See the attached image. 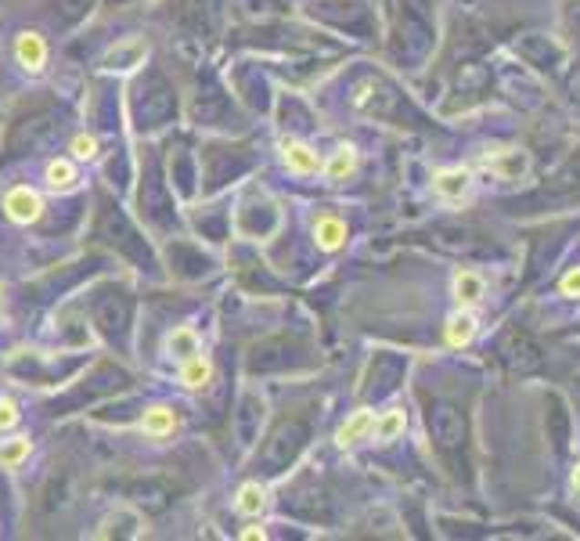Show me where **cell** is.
Listing matches in <instances>:
<instances>
[{
  "instance_id": "cell-1",
  "label": "cell",
  "mask_w": 580,
  "mask_h": 541,
  "mask_svg": "<svg viewBox=\"0 0 580 541\" xmlns=\"http://www.w3.org/2000/svg\"><path fill=\"white\" fill-rule=\"evenodd\" d=\"M94 238L98 242H105V245H112L116 253H123V256H130L141 271H159V260H155V253H151V245L145 242V234L134 228V221L101 192L98 195V217H94Z\"/></svg>"
},
{
  "instance_id": "cell-2",
  "label": "cell",
  "mask_w": 580,
  "mask_h": 541,
  "mask_svg": "<svg viewBox=\"0 0 580 541\" xmlns=\"http://www.w3.org/2000/svg\"><path fill=\"white\" fill-rule=\"evenodd\" d=\"M62 127H66V123H62L58 105H55V101H36L33 109H26V112L11 123V134H7V145H4V159L44 152L47 145L58 141Z\"/></svg>"
},
{
  "instance_id": "cell-3",
  "label": "cell",
  "mask_w": 580,
  "mask_h": 541,
  "mask_svg": "<svg viewBox=\"0 0 580 541\" xmlns=\"http://www.w3.org/2000/svg\"><path fill=\"white\" fill-rule=\"evenodd\" d=\"M90 317L98 332L123 354L130 343V325H134V297L123 286H101L90 293Z\"/></svg>"
},
{
  "instance_id": "cell-4",
  "label": "cell",
  "mask_w": 580,
  "mask_h": 541,
  "mask_svg": "<svg viewBox=\"0 0 580 541\" xmlns=\"http://www.w3.org/2000/svg\"><path fill=\"white\" fill-rule=\"evenodd\" d=\"M130 112H134L138 130H155L177 116V94L159 69H148L145 77L138 79V87L130 94Z\"/></svg>"
},
{
  "instance_id": "cell-5",
  "label": "cell",
  "mask_w": 580,
  "mask_h": 541,
  "mask_svg": "<svg viewBox=\"0 0 580 541\" xmlns=\"http://www.w3.org/2000/svg\"><path fill=\"white\" fill-rule=\"evenodd\" d=\"M306 437H310L306 419L285 415V419L271 430V437L264 441V448H260V455H256V473H260V476H278V473H285V469L295 463V455L303 452Z\"/></svg>"
},
{
  "instance_id": "cell-6",
  "label": "cell",
  "mask_w": 580,
  "mask_h": 541,
  "mask_svg": "<svg viewBox=\"0 0 580 541\" xmlns=\"http://www.w3.org/2000/svg\"><path fill=\"white\" fill-rule=\"evenodd\" d=\"M159 149H145L141 159V192H138V206L155 228H173L177 224V210H173V192L162 177V162H159Z\"/></svg>"
},
{
  "instance_id": "cell-7",
  "label": "cell",
  "mask_w": 580,
  "mask_h": 541,
  "mask_svg": "<svg viewBox=\"0 0 580 541\" xmlns=\"http://www.w3.org/2000/svg\"><path fill=\"white\" fill-rule=\"evenodd\" d=\"M127 387H130V372L119 369L116 361H105V365H98L83 383H76L69 393H62V397L51 404V411L58 415V411H69V408H83V404H90V401L112 397V393H119V390H127Z\"/></svg>"
},
{
  "instance_id": "cell-8",
  "label": "cell",
  "mask_w": 580,
  "mask_h": 541,
  "mask_svg": "<svg viewBox=\"0 0 580 541\" xmlns=\"http://www.w3.org/2000/svg\"><path fill=\"white\" fill-rule=\"evenodd\" d=\"M253 152L245 145H206L202 149V170H206V192H217L223 184L238 181L253 170Z\"/></svg>"
},
{
  "instance_id": "cell-9",
  "label": "cell",
  "mask_w": 580,
  "mask_h": 541,
  "mask_svg": "<svg viewBox=\"0 0 580 541\" xmlns=\"http://www.w3.org/2000/svg\"><path fill=\"white\" fill-rule=\"evenodd\" d=\"M192 116H195V123H202V127H234V123H238L234 101H231V94L220 87V79L213 77V73H202V77H199V94H195Z\"/></svg>"
},
{
  "instance_id": "cell-10",
  "label": "cell",
  "mask_w": 580,
  "mask_h": 541,
  "mask_svg": "<svg viewBox=\"0 0 580 541\" xmlns=\"http://www.w3.org/2000/svg\"><path fill=\"white\" fill-rule=\"evenodd\" d=\"M295 354H303V350L295 347V339H289V336L264 339V343H256L249 350V372L253 376H260V372H289V369L299 365Z\"/></svg>"
},
{
  "instance_id": "cell-11",
  "label": "cell",
  "mask_w": 580,
  "mask_h": 541,
  "mask_svg": "<svg viewBox=\"0 0 580 541\" xmlns=\"http://www.w3.org/2000/svg\"><path fill=\"white\" fill-rule=\"evenodd\" d=\"M170 15L192 33H210L217 26L220 0H170Z\"/></svg>"
},
{
  "instance_id": "cell-12",
  "label": "cell",
  "mask_w": 580,
  "mask_h": 541,
  "mask_svg": "<svg viewBox=\"0 0 580 541\" xmlns=\"http://www.w3.org/2000/svg\"><path fill=\"white\" fill-rule=\"evenodd\" d=\"M278 224H282V213H278V206L267 203V199H253V203H245L242 213H238V228L249 234V238H271V234L278 232Z\"/></svg>"
},
{
  "instance_id": "cell-13",
  "label": "cell",
  "mask_w": 580,
  "mask_h": 541,
  "mask_svg": "<svg viewBox=\"0 0 580 541\" xmlns=\"http://www.w3.org/2000/svg\"><path fill=\"white\" fill-rule=\"evenodd\" d=\"M166 256H170V271H173L177 278H202V275H210V267H213V260H210L202 249H195L192 242H170Z\"/></svg>"
},
{
  "instance_id": "cell-14",
  "label": "cell",
  "mask_w": 580,
  "mask_h": 541,
  "mask_svg": "<svg viewBox=\"0 0 580 541\" xmlns=\"http://www.w3.org/2000/svg\"><path fill=\"white\" fill-rule=\"evenodd\" d=\"M260 422H264V404L256 393H245L238 401V411H234V433H238V444L249 448L260 433Z\"/></svg>"
},
{
  "instance_id": "cell-15",
  "label": "cell",
  "mask_w": 580,
  "mask_h": 541,
  "mask_svg": "<svg viewBox=\"0 0 580 541\" xmlns=\"http://www.w3.org/2000/svg\"><path fill=\"white\" fill-rule=\"evenodd\" d=\"M90 267L87 264H69V271L58 278V275H51V278H44V282H36L33 286V300H51V297H58L66 286H73V282H79L83 275H87Z\"/></svg>"
},
{
  "instance_id": "cell-16",
  "label": "cell",
  "mask_w": 580,
  "mask_h": 541,
  "mask_svg": "<svg viewBox=\"0 0 580 541\" xmlns=\"http://www.w3.org/2000/svg\"><path fill=\"white\" fill-rule=\"evenodd\" d=\"M487 166L498 173V177H505V181H512V177H523L526 170H530V159H526V152H515V149H508V152L502 155H487Z\"/></svg>"
},
{
  "instance_id": "cell-17",
  "label": "cell",
  "mask_w": 580,
  "mask_h": 541,
  "mask_svg": "<svg viewBox=\"0 0 580 541\" xmlns=\"http://www.w3.org/2000/svg\"><path fill=\"white\" fill-rule=\"evenodd\" d=\"M4 210H7L15 221H33L36 210H40V199H36L29 188H15V192L7 195V203H4Z\"/></svg>"
},
{
  "instance_id": "cell-18",
  "label": "cell",
  "mask_w": 580,
  "mask_h": 541,
  "mask_svg": "<svg viewBox=\"0 0 580 541\" xmlns=\"http://www.w3.org/2000/svg\"><path fill=\"white\" fill-rule=\"evenodd\" d=\"M483 293H487V286H483V278H480L476 271H461V275L454 278V300H458V304H480Z\"/></svg>"
},
{
  "instance_id": "cell-19",
  "label": "cell",
  "mask_w": 580,
  "mask_h": 541,
  "mask_svg": "<svg viewBox=\"0 0 580 541\" xmlns=\"http://www.w3.org/2000/svg\"><path fill=\"white\" fill-rule=\"evenodd\" d=\"M472 336H476V317H472L469 310H461V314H454V317L447 321V343H451V347H465Z\"/></svg>"
},
{
  "instance_id": "cell-20",
  "label": "cell",
  "mask_w": 580,
  "mask_h": 541,
  "mask_svg": "<svg viewBox=\"0 0 580 541\" xmlns=\"http://www.w3.org/2000/svg\"><path fill=\"white\" fill-rule=\"evenodd\" d=\"M371 430H375V415H371V411H357V415L339 430V444H343V448H347V444H357Z\"/></svg>"
},
{
  "instance_id": "cell-21",
  "label": "cell",
  "mask_w": 580,
  "mask_h": 541,
  "mask_svg": "<svg viewBox=\"0 0 580 541\" xmlns=\"http://www.w3.org/2000/svg\"><path fill=\"white\" fill-rule=\"evenodd\" d=\"M18 62L26 69H40L44 66V40L33 36V33H22L18 36Z\"/></svg>"
},
{
  "instance_id": "cell-22",
  "label": "cell",
  "mask_w": 580,
  "mask_h": 541,
  "mask_svg": "<svg viewBox=\"0 0 580 541\" xmlns=\"http://www.w3.org/2000/svg\"><path fill=\"white\" fill-rule=\"evenodd\" d=\"M469 170H440L436 173V188L443 192V195H451V199H458V195H465L469 192Z\"/></svg>"
},
{
  "instance_id": "cell-23",
  "label": "cell",
  "mask_w": 580,
  "mask_h": 541,
  "mask_svg": "<svg viewBox=\"0 0 580 541\" xmlns=\"http://www.w3.org/2000/svg\"><path fill=\"white\" fill-rule=\"evenodd\" d=\"M94 4H98V0H55V15H58L66 26H76V22H83V18L90 15Z\"/></svg>"
},
{
  "instance_id": "cell-24",
  "label": "cell",
  "mask_w": 580,
  "mask_h": 541,
  "mask_svg": "<svg viewBox=\"0 0 580 541\" xmlns=\"http://www.w3.org/2000/svg\"><path fill=\"white\" fill-rule=\"evenodd\" d=\"M343 238H347V224H343V221H336V217H321V221H317V242H321L325 249H336Z\"/></svg>"
},
{
  "instance_id": "cell-25",
  "label": "cell",
  "mask_w": 580,
  "mask_h": 541,
  "mask_svg": "<svg viewBox=\"0 0 580 541\" xmlns=\"http://www.w3.org/2000/svg\"><path fill=\"white\" fill-rule=\"evenodd\" d=\"M170 173L177 181L181 192H192V181H195V170H192V159L184 155V149H177V155L170 159Z\"/></svg>"
},
{
  "instance_id": "cell-26",
  "label": "cell",
  "mask_w": 580,
  "mask_h": 541,
  "mask_svg": "<svg viewBox=\"0 0 580 541\" xmlns=\"http://www.w3.org/2000/svg\"><path fill=\"white\" fill-rule=\"evenodd\" d=\"M285 162H289L292 170H299V173H314L321 162H317V155L310 152V149H303V145H292L285 149Z\"/></svg>"
},
{
  "instance_id": "cell-27",
  "label": "cell",
  "mask_w": 580,
  "mask_h": 541,
  "mask_svg": "<svg viewBox=\"0 0 580 541\" xmlns=\"http://www.w3.org/2000/svg\"><path fill=\"white\" fill-rule=\"evenodd\" d=\"M170 350H173L177 358H195V354H199V339H195V332L177 328V332L170 336Z\"/></svg>"
},
{
  "instance_id": "cell-28",
  "label": "cell",
  "mask_w": 580,
  "mask_h": 541,
  "mask_svg": "<svg viewBox=\"0 0 580 541\" xmlns=\"http://www.w3.org/2000/svg\"><path fill=\"white\" fill-rule=\"evenodd\" d=\"M404 411H386L378 422H375V433H378V441H393L397 433H404Z\"/></svg>"
},
{
  "instance_id": "cell-29",
  "label": "cell",
  "mask_w": 580,
  "mask_h": 541,
  "mask_svg": "<svg viewBox=\"0 0 580 541\" xmlns=\"http://www.w3.org/2000/svg\"><path fill=\"white\" fill-rule=\"evenodd\" d=\"M145 430L151 437H166L170 430H173V411H166V408H151L145 415Z\"/></svg>"
},
{
  "instance_id": "cell-30",
  "label": "cell",
  "mask_w": 580,
  "mask_h": 541,
  "mask_svg": "<svg viewBox=\"0 0 580 541\" xmlns=\"http://www.w3.org/2000/svg\"><path fill=\"white\" fill-rule=\"evenodd\" d=\"M238 509L249 513V516L260 513V509H264V491H260L256 484H245V487L238 491Z\"/></svg>"
},
{
  "instance_id": "cell-31",
  "label": "cell",
  "mask_w": 580,
  "mask_h": 541,
  "mask_svg": "<svg viewBox=\"0 0 580 541\" xmlns=\"http://www.w3.org/2000/svg\"><path fill=\"white\" fill-rule=\"evenodd\" d=\"M29 455V441H7L0 444V465H18Z\"/></svg>"
},
{
  "instance_id": "cell-32",
  "label": "cell",
  "mask_w": 580,
  "mask_h": 541,
  "mask_svg": "<svg viewBox=\"0 0 580 541\" xmlns=\"http://www.w3.org/2000/svg\"><path fill=\"white\" fill-rule=\"evenodd\" d=\"M47 181H51L55 188H69L76 181L73 162H51V166H47Z\"/></svg>"
},
{
  "instance_id": "cell-33",
  "label": "cell",
  "mask_w": 580,
  "mask_h": 541,
  "mask_svg": "<svg viewBox=\"0 0 580 541\" xmlns=\"http://www.w3.org/2000/svg\"><path fill=\"white\" fill-rule=\"evenodd\" d=\"M354 170V149H339V155L328 162V177H336V181H343L347 173Z\"/></svg>"
},
{
  "instance_id": "cell-34",
  "label": "cell",
  "mask_w": 580,
  "mask_h": 541,
  "mask_svg": "<svg viewBox=\"0 0 580 541\" xmlns=\"http://www.w3.org/2000/svg\"><path fill=\"white\" fill-rule=\"evenodd\" d=\"M206 380H210V365H206V361H188L184 383H188V387H202Z\"/></svg>"
},
{
  "instance_id": "cell-35",
  "label": "cell",
  "mask_w": 580,
  "mask_h": 541,
  "mask_svg": "<svg viewBox=\"0 0 580 541\" xmlns=\"http://www.w3.org/2000/svg\"><path fill=\"white\" fill-rule=\"evenodd\" d=\"M559 289H563V297H574V300H580V267H574L570 275H563Z\"/></svg>"
},
{
  "instance_id": "cell-36",
  "label": "cell",
  "mask_w": 580,
  "mask_h": 541,
  "mask_svg": "<svg viewBox=\"0 0 580 541\" xmlns=\"http://www.w3.org/2000/svg\"><path fill=\"white\" fill-rule=\"evenodd\" d=\"M15 419H18V415H15V408H11V404H0V430H7Z\"/></svg>"
},
{
  "instance_id": "cell-37",
  "label": "cell",
  "mask_w": 580,
  "mask_h": 541,
  "mask_svg": "<svg viewBox=\"0 0 580 541\" xmlns=\"http://www.w3.org/2000/svg\"><path fill=\"white\" fill-rule=\"evenodd\" d=\"M94 152V141H90V138H79V141H76V155H90Z\"/></svg>"
},
{
  "instance_id": "cell-38",
  "label": "cell",
  "mask_w": 580,
  "mask_h": 541,
  "mask_svg": "<svg viewBox=\"0 0 580 541\" xmlns=\"http://www.w3.org/2000/svg\"><path fill=\"white\" fill-rule=\"evenodd\" d=\"M109 7H123V4H130V0H105Z\"/></svg>"
},
{
  "instance_id": "cell-39",
  "label": "cell",
  "mask_w": 580,
  "mask_h": 541,
  "mask_svg": "<svg viewBox=\"0 0 580 541\" xmlns=\"http://www.w3.org/2000/svg\"><path fill=\"white\" fill-rule=\"evenodd\" d=\"M574 487H577V491H580V465H577V469H574Z\"/></svg>"
}]
</instances>
